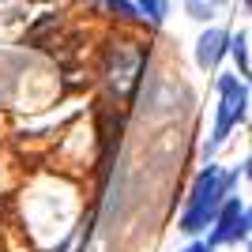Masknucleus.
Here are the masks:
<instances>
[{
  "label": "nucleus",
  "mask_w": 252,
  "mask_h": 252,
  "mask_svg": "<svg viewBox=\"0 0 252 252\" xmlns=\"http://www.w3.org/2000/svg\"><path fill=\"white\" fill-rule=\"evenodd\" d=\"M233 173H222L219 166H207L196 177V185H192L189 192V203H185V211H181V222L177 230L181 233H200L207 230V226H215V219H219L222 203H226V196H230L233 189Z\"/></svg>",
  "instance_id": "f257e3e1"
},
{
  "label": "nucleus",
  "mask_w": 252,
  "mask_h": 252,
  "mask_svg": "<svg viewBox=\"0 0 252 252\" xmlns=\"http://www.w3.org/2000/svg\"><path fill=\"white\" fill-rule=\"evenodd\" d=\"M143 64H147V49H139L132 42H117L109 49V61H105V79L117 91V98L132 102L139 79H143Z\"/></svg>",
  "instance_id": "f03ea898"
},
{
  "label": "nucleus",
  "mask_w": 252,
  "mask_h": 252,
  "mask_svg": "<svg viewBox=\"0 0 252 252\" xmlns=\"http://www.w3.org/2000/svg\"><path fill=\"white\" fill-rule=\"evenodd\" d=\"M245 105H249V87L237 79V75H219V113H215V128H211V143L207 151H215L219 143H226L237 121L245 117Z\"/></svg>",
  "instance_id": "7ed1b4c3"
},
{
  "label": "nucleus",
  "mask_w": 252,
  "mask_h": 252,
  "mask_svg": "<svg viewBox=\"0 0 252 252\" xmlns=\"http://www.w3.org/2000/svg\"><path fill=\"white\" fill-rule=\"evenodd\" d=\"M249 230V215H245L241 200H226L219 211V219H215V230H211V245H233L241 241Z\"/></svg>",
  "instance_id": "20e7f679"
},
{
  "label": "nucleus",
  "mask_w": 252,
  "mask_h": 252,
  "mask_svg": "<svg viewBox=\"0 0 252 252\" xmlns=\"http://www.w3.org/2000/svg\"><path fill=\"white\" fill-rule=\"evenodd\" d=\"M226 49H230V38H226V31H203L200 42H196V64H200L203 72H211V68H219V61L226 57Z\"/></svg>",
  "instance_id": "39448f33"
},
{
  "label": "nucleus",
  "mask_w": 252,
  "mask_h": 252,
  "mask_svg": "<svg viewBox=\"0 0 252 252\" xmlns=\"http://www.w3.org/2000/svg\"><path fill=\"white\" fill-rule=\"evenodd\" d=\"M222 4H226V0H185V11H189L196 23H207Z\"/></svg>",
  "instance_id": "423d86ee"
},
{
  "label": "nucleus",
  "mask_w": 252,
  "mask_h": 252,
  "mask_svg": "<svg viewBox=\"0 0 252 252\" xmlns=\"http://www.w3.org/2000/svg\"><path fill=\"white\" fill-rule=\"evenodd\" d=\"M91 4L109 8V15H117V19H139V8L132 4V0H91Z\"/></svg>",
  "instance_id": "0eeeda50"
},
{
  "label": "nucleus",
  "mask_w": 252,
  "mask_h": 252,
  "mask_svg": "<svg viewBox=\"0 0 252 252\" xmlns=\"http://www.w3.org/2000/svg\"><path fill=\"white\" fill-rule=\"evenodd\" d=\"M136 8H139V19L162 23V15H166V0H136Z\"/></svg>",
  "instance_id": "6e6552de"
},
{
  "label": "nucleus",
  "mask_w": 252,
  "mask_h": 252,
  "mask_svg": "<svg viewBox=\"0 0 252 252\" xmlns=\"http://www.w3.org/2000/svg\"><path fill=\"white\" fill-rule=\"evenodd\" d=\"M233 57H237V64H241V75H252V68H249V49H245V34H237V38H233Z\"/></svg>",
  "instance_id": "1a4fd4ad"
},
{
  "label": "nucleus",
  "mask_w": 252,
  "mask_h": 252,
  "mask_svg": "<svg viewBox=\"0 0 252 252\" xmlns=\"http://www.w3.org/2000/svg\"><path fill=\"white\" fill-rule=\"evenodd\" d=\"M181 252H215V245H200L196 241V245H189V249H181Z\"/></svg>",
  "instance_id": "9d476101"
},
{
  "label": "nucleus",
  "mask_w": 252,
  "mask_h": 252,
  "mask_svg": "<svg viewBox=\"0 0 252 252\" xmlns=\"http://www.w3.org/2000/svg\"><path fill=\"white\" fill-rule=\"evenodd\" d=\"M245 173H249V181H252V155H249V162H245Z\"/></svg>",
  "instance_id": "9b49d317"
},
{
  "label": "nucleus",
  "mask_w": 252,
  "mask_h": 252,
  "mask_svg": "<svg viewBox=\"0 0 252 252\" xmlns=\"http://www.w3.org/2000/svg\"><path fill=\"white\" fill-rule=\"evenodd\" d=\"M245 215H249V230H252V211H245Z\"/></svg>",
  "instance_id": "f8f14e48"
}]
</instances>
